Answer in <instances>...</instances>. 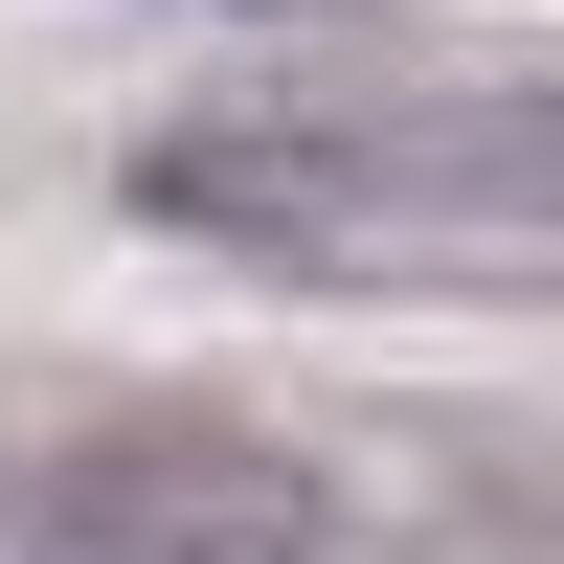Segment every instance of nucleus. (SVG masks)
Returning a JSON list of instances; mask_svg holds the SVG:
<instances>
[{"label":"nucleus","instance_id":"1","mask_svg":"<svg viewBox=\"0 0 564 564\" xmlns=\"http://www.w3.org/2000/svg\"><path fill=\"white\" fill-rule=\"evenodd\" d=\"M181 226L226 249H406V271H520L542 249V113H226L159 159Z\"/></svg>","mask_w":564,"mask_h":564},{"label":"nucleus","instance_id":"2","mask_svg":"<svg viewBox=\"0 0 564 564\" xmlns=\"http://www.w3.org/2000/svg\"><path fill=\"white\" fill-rule=\"evenodd\" d=\"M316 475L271 430H204V406H113V430L23 452L0 475V564H316Z\"/></svg>","mask_w":564,"mask_h":564}]
</instances>
